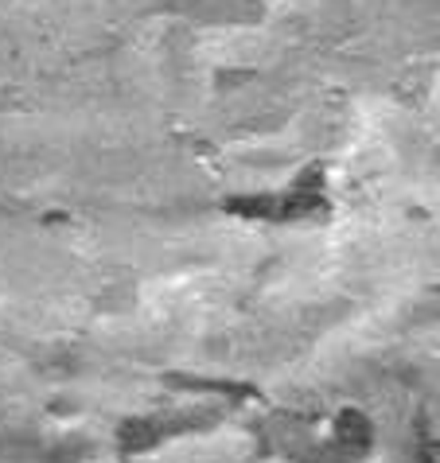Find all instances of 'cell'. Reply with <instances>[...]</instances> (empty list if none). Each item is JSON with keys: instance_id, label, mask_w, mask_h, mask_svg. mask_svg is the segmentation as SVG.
<instances>
[]
</instances>
